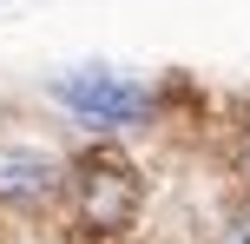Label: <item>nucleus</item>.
<instances>
[{
	"label": "nucleus",
	"instance_id": "obj_1",
	"mask_svg": "<svg viewBox=\"0 0 250 244\" xmlns=\"http://www.w3.org/2000/svg\"><path fill=\"white\" fill-rule=\"evenodd\" d=\"M73 192H79V224H86L92 238H119L132 231L138 205H145V178H138V165L112 145H99V152H86L73 165Z\"/></svg>",
	"mask_w": 250,
	"mask_h": 244
},
{
	"label": "nucleus",
	"instance_id": "obj_2",
	"mask_svg": "<svg viewBox=\"0 0 250 244\" xmlns=\"http://www.w3.org/2000/svg\"><path fill=\"white\" fill-rule=\"evenodd\" d=\"M60 99L73 106L86 126H99V132H125V126H145L151 119V92L132 86V79H112V73H73V79H60Z\"/></svg>",
	"mask_w": 250,
	"mask_h": 244
},
{
	"label": "nucleus",
	"instance_id": "obj_3",
	"mask_svg": "<svg viewBox=\"0 0 250 244\" xmlns=\"http://www.w3.org/2000/svg\"><path fill=\"white\" fill-rule=\"evenodd\" d=\"M60 185V158L53 152H0V205H33Z\"/></svg>",
	"mask_w": 250,
	"mask_h": 244
},
{
	"label": "nucleus",
	"instance_id": "obj_4",
	"mask_svg": "<svg viewBox=\"0 0 250 244\" xmlns=\"http://www.w3.org/2000/svg\"><path fill=\"white\" fill-rule=\"evenodd\" d=\"M224 244H250V211H237V218H230V231H224Z\"/></svg>",
	"mask_w": 250,
	"mask_h": 244
},
{
	"label": "nucleus",
	"instance_id": "obj_5",
	"mask_svg": "<svg viewBox=\"0 0 250 244\" xmlns=\"http://www.w3.org/2000/svg\"><path fill=\"white\" fill-rule=\"evenodd\" d=\"M244 172H250V145H244Z\"/></svg>",
	"mask_w": 250,
	"mask_h": 244
}]
</instances>
